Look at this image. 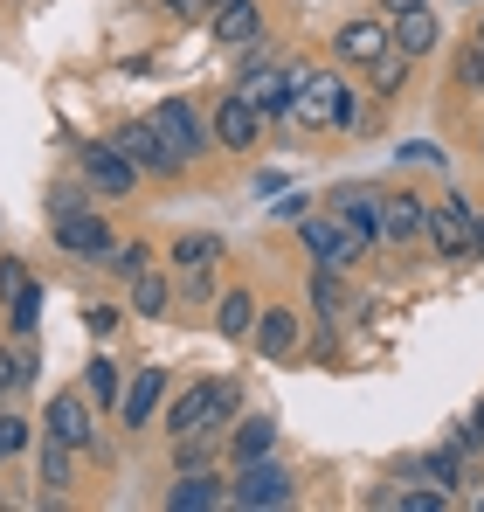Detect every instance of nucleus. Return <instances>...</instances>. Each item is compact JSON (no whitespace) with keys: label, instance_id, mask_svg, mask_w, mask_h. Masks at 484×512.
Segmentation results:
<instances>
[{"label":"nucleus","instance_id":"obj_6","mask_svg":"<svg viewBox=\"0 0 484 512\" xmlns=\"http://www.w3.org/2000/svg\"><path fill=\"white\" fill-rule=\"evenodd\" d=\"M298 243H305L312 263H332V270L360 263V250H367V243L346 229V215H305V222H298Z\"/></svg>","mask_w":484,"mask_h":512},{"label":"nucleus","instance_id":"obj_33","mask_svg":"<svg viewBox=\"0 0 484 512\" xmlns=\"http://www.w3.org/2000/svg\"><path fill=\"white\" fill-rule=\"evenodd\" d=\"M395 506H402V512H443V506H450V492H395Z\"/></svg>","mask_w":484,"mask_h":512},{"label":"nucleus","instance_id":"obj_13","mask_svg":"<svg viewBox=\"0 0 484 512\" xmlns=\"http://www.w3.org/2000/svg\"><path fill=\"white\" fill-rule=\"evenodd\" d=\"M332 42H339V63H360V70H367V63L395 42V28H388V21H346Z\"/></svg>","mask_w":484,"mask_h":512},{"label":"nucleus","instance_id":"obj_2","mask_svg":"<svg viewBox=\"0 0 484 512\" xmlns=\"http://www.w3.org/2000/svg\"><path fill=\"white\" fill-rule=\"evenodd\" d=\"M49 236H56V250L83 256V263H97V270H111V256H118L111 229H104V215L83 208L77 194H56V208H49Z\"/></svg>","mask_w":484,"mask_h":512},{"label":"nucleus","instance_id":"obj_19","mask_svg":"<svg viewBox=\"0 0 484 512\" xmlns=\"http://www.w3.org/2000/svg\"><path fill=\"white\" fill-rule=\"evenodd\" d=\"M42 436H63V443H90V409H83V395H56L49 402V416H42Z\"/></svg>","mask_w":484,"mask_h":512},{"label":"nucleus","instance_id":"obj_27","mask_svg":"<svg viewBox=\"0 0 484 512\" xmlns=\"http://www.w3.org/2000/svg\"><path fill=\"white\" fill-rule=\"evenodd\" d=\"M83 388H90V402H104V409H111V402H118V367L97 353V360L83 367Z\"/></svg>","mask_w":484,"mask_h":512},{"label":"nucleus","instance_id":"obj_20","mask_svg":"<svg viewBox=\"0 0 484 512\" xmlns=\"http://www.w3.org/2000/svg\"><path fill=\"white\" fill-rule=\"evenodd\" d=\"M256 457H277V423L270 416H249L229 436V464H256Z\"/></svg>","mask_w":484,"mask_h":512},{"label":"nucleus","instance_id":"obj_21","mask_svg":"<svg viewBox=\"0 0 484 512\" xmlns=\"http://www.w3.org/2000/svg\"><path fill=\"white\" fill-rule=\"evenodd\" d=\"M263 35V14H256V0H236V7H222L215 14V42H229V49H249Z\"/></svg>","mask_w":484,"mask_h":512},{"label":"nucleus","instance_id":"obj_1","mask_svg":"<svg viewBox=\"0 0 484 512\" xmlns=\"http://www.w3.org/2000/svg\"><path fill=\"white\" fill-rule=\"evenodd\" d=\"M242 409V381L236 374H208V381H194L173 409H166V436L180 443V436H201V429H222L229 436V416Z\"/></svg>","mask_w":484,"mask_h":512},{"label":"nucleus","instance_id":"obj_30","mask_svg":"<svg viewBox=\"0 0 484 512\" xmlns=\"http://www.w3.org/2000/svg\"><path fill=\"white\" fill-rule=\"evenodd\" d=\"M457 84L484 90V49H478V42H464V49H457Z\"/></svg>","mask_w":484,"mask_h":512},{"label":"nucleus","instance_id":"obj_38","mask_svg":"<svg viewBox=\"0 0 484 512\" xmlns=\"http://www.w3.org/2000/svg\"><path fill=\"white\" fill-rule=\"evenodd\" d=\"M408 7H422V0H381V14L395 21V14H408Z\"/></svg>","mask_w":484,"mask_h":512},{"label":"nucleus","instance_id":"obj_40","mask_svg":"<svg viewBox=\"0 0 484 512\" xmlns=\"http://www.w3.org/2000/svg\"><path fill=\"white\" fill-rule=\"evenodd\" d=\"M201 7H208V14H222V7H236V0H201Z\"/></svg>","mask_w":484,"mask_h":512},{"label":"nucleus","instance_id":"obj_7","mask_svg":"<svg viewBox=\"0 0 484 512\" xmlns=\"http://www.w3.org/2000/svg\"><path fill=\"white\" fill-rule=\"evenodd\" d=\"M118 146H125V160L139 173H153V180H173V173L187 167L173 146H166L160 132H153V118H132V125H118Z\"/></svg>","mask_w":484,"mask_h":512},{"label":"nucleus","instance_id":"obj_15","mask_svg":"<svg viewBox=\"0 0 484 512\" xmlns=\"http://www.w3.org/2000/svg\"><path fill=\"white\" fill-rule=\"evenodd\" d=\"M222 499H229V478H215V471H187V478L166 492L173 512H208V506H222Z\"/></svg>","mask_w":484,"mask_h":512},{"label":"nucleus","instance_id":"obj_16","mask_svg":"<svg viewBox=\"0 0 484 512\" xmlns=\"http://www.w3.org/2000/svg\"><path fill=\"white\" fill-rule=\"evenodd\" d=\"M436 42H443V21H436L429 7H408V14H395V49H402V56H415V63H422Z\"/></svg>","mask_w":484,"mask_h":512},{"label":"nucleus","instance_id":"obj_3","mask_svg":"<svg viewBox=\"0 0 484 512\" xmlns=\"http://www.w3.org/2000/svg\"><path fill=\"white\" fill-rule=\"evenodd\" d=\"M291 118H298L305 132H353V125H360V97L339 84V77H305Z\"/></svg>","mask_w":484,"mask_h":512},{"label":"nucleus","instance_id":"obj_23","mask_svg":"<svg viewBox=\"0 0 484 512\" xmlns=\"http://www.w3.org/2000/svg\"><path fill=\"white\" fill-rule=\"evenodd\" d=\"M77 478V443H63V436H42V485L49 492H63Z\"/></svg>","mask_w":484,"mask_h":512},{"label":"nucleus","instance_id":"obj_35","mask_svg":"<svg viewBox=\"0 0 484 512\" xmlns=\"http://www.w3.org/2000/svg\"><path fill=\"white\" fill-rule=\"evenodd\" d=\"M215 291V270H180V298H208Z\"/></svg>","mask_w":484,"mask_h":512},{"label":"nucleus","instance_id":"obj_22","mask_svg":"<svg viewBox=\"0 0 484 512\" xmlns=\"http://www.w3.org/2000/svg\"><path fill=\"white\" fill-rule=\"evenodd\" d=\"M166 298H173V277H166V270H139V277H132V312H139V319H160Z\"/></svg>","mask_w":484,"mask_h":512},{"label":"nucleus","instance_id":"obj_12","mask_svg":"<svg viewBox=\"0 0 484 512\" xmlns=\"http://www.w3.org/2000/svg\"><path fill=\"white\" fill-rule=\"evenodd\" d=\"M422 229H429V201H422V194H408V187L381 194V236H388V243H415Z\"/></svg>","mask_w":484,"mask_h":512},{"label":"nucleus","instance_id":"obj_18","mask_svg":"<svg viewBox=\"0 0 484 512\" xmlns=\"http://www.w3.org/2000/svg\"><path fill=\"white\" fill-rule=\"evenodd\" d=\"M256 312H263V305H256L242 284H229V291L215 298V333H222V340H249V333H256Z\"/></svg>","mask_w":484,"mask_h":512},{"label":"nucleus","instance_id":"obj_11","mask_svg":"<svg viewBox=\"0 0 484 512\" xmlns=\"http://www.w3.org/2000/svg\"><path fill=\"white\" fill-rule=\"evenodd\" d=\"M77 160H83V173H90V187H97V194H132V180H139V167L125 160V146H118V139H111V146H83Z\"/></svg>","mask_w":484,"mask_h":512},{"label":"nucleus","instance_id":"obj_42","mask_svg":"<svg viewBox=\"0 0 484 512\" xmlns=\"http://www.w3.org/2000/svg\"><path fill=\"white\" fill-rule=\"evenodd\" d=\"M478 49H484V21H478Z\"/></svg>","mask_w":484,"mask_h":512},{"label":"nucleus","instance_id":"obj_41","mask_svg":"<svg viewBox=\"0 0 484 512\" xmlns=\"http://www.w3.org/2000/svg\"><path fill=\"white\" fill-rule=\"evenodd\" d=\"M478 256H484V215H478Z\"/></svg>","mask_w":484,"mask_h":512},{"label":"nucleus","instance_id":"obj_5","mask_svg":"<svg viewBox=\"0 0 484 512\" xmlns=\"http://www.w3.org/2000/svg\"><path fill=\"white\" fill-rule=\"evenodd\" d=\"M229 506H242V512L291 506V471H284L277 457H256V464H236V478H229Z\"/></svg>","mask_w":484,"mask_h":512},{"label":"nucleus","instance_id":"obj_9","mask_svg":"<svg viewBox=\"0 0 484 512\" xmlns=\"http://www.w3.org/2000/svg\"><path fill=\"white\" fill-rule=\"evenodd\" d=\"M249 340H256V353H263V360H291V353H298V340H305V326H298V312H291V305H263Z\"/></svg>","mask_w":484,"mask_h":512},{"label":"nucleus","instance_id":"obj_39","mask_svg":"<svg viewBox=\"0 0 484 512\" xmlns=\"http://www.w3.org/2000/svg\"><path fill=\"white\" fill-rule=\"evenodd\" d=\"M166 14H194V7H201V0H160Z\"/></svg>","mask_w":484,"mask_h":512},{"label":"nucleus","instance_id":"obj_37","mask_svg":"<svg viewBox=\"0 0 484 512\" xmlns=\"http://www.w3.org/2000/svg\"><path fill=\"white\" fill-rule=\"evenodd\" d=\"M270 215H277V222H305V215H312V201H305V194H291V201H284V208H270Z\"/></svg>","mask_w":484,"mask_h":512},{"label":"nucleus","instance_id":"obj_32","mask_svg":"<svg viewBox=\"0 0 484 512\" xmlns=\"http://www.w3.org/2000/svg\"><path fill=\"white\" fill-rule=\"evenodd\" d=\"M7 388H28V360L0 346V395H7Z\"/></svg>","mask_w":484,"mask_h":512},{"label":"nucleus","instance_id":"obj_25","mask_svg":"<svg viewBox=\"0 0 484 512\" xmlns=\"http://www.w3.org/2000/svg\"><path fill=\"white\" fill-rule=\"evenodd\" d=\"M408 63H415V56H402V49L388 42V49H381V56L367 63V70H374V97H402V84H408Z\"/></svg>","mask_w":484,"mask_h":512},{"label":"nucleus","instance_id":"obj_24","mask_svg":"<svg viewBox=\"0 0 484 512\" xmlns=\"http://www.w3.org/2000/svg\"><path fill=\"white\" fill-rule=\"evenodd\" d=\"M312 305H319L325 326H339V312H346V277H339L332 263H319V270H312Z\"/></svg>","mask_w":484,"mask_h":512},{"label":"nucleus","instance_id":"obj_14","mask_svg":"<svg viewBox=\"0 0 484 512\" xmlns=\"http://www.w3.org/2000/svg\"><path fill=\"white\" fill-rule=\"evenodd\" d=\"M332 208L346 215V229H353L360 243H388V236H381V194H374V187H346Z\"/></svg>","mask_w":484,"mask_h":512},{"label":"nucleus","instance_id":"obj_43","mask_svg":"<svg viewBox=\"0 0 484 512\" xmlns=\"http://www.w3.org/2000/svg\"><path fill=\"white\" fill-rule=\"evenodd\" d=\"M478 153H484V139H478Z\"/></svg>","mask_w":484,"mask_h":512},{"label":"nucleus","instance_id":"obj_26","mask_svg":"<svg viewBox=\"0 0 484 512\" xmlns=\"http://www.w3.org/2000/svg\"><path fill=\"white\" fill-rule=\"evenodd\" d=\"M222 263V236H180L173 243V270H215Z\"/></svg>","mask_w":484,"mask_h":512},{"label":"nucleus","instance_id":"obj_31","mask_svg":"<svg viewBox=\"0 0 484 512\" xmlns=\"http://www.w3.org/2000/svg\"><path fill=\"white\" fill-rule=\"evenodd\" d=\"M35 312H42V291L28 284V291L14 298V333H35Z\"/></svg>","mask_w":484,"mask_h":512},{"label":"nucleus","instance_id":"obj_17","mask_svg":"<svg viewBox=\"0 0 484 512\" xmlns=\"http://www.w3.org/2000/svg\"><path fill=\"white\" fill-rule=\"evenodd\" d=\"M160 395H166V367H139V374H132V388H125V429H146V423H153Z\"/></svg>","mask_w":484,"mask_h":512},{"label":"nucleus","instance_id":"obj_29","mask_svg":"<svg viewBox=\"0 0 484 512\" xmlns=\"http://www.w3.org/2000/svg\"><path fill=\"white\" fill-rule=\"evenodd\" d=\"M139 270H153V250H146V243H125V250L111 256V277H125V284H132Z\"/></svg>","mask_w":484,"mask_h":512},{"label":"nucleus","instance_id":"obj_8","mask_svg":"<svg viewBox=\"0 0 484 512\" xmlns=\"http://www.w3.org/2000/svg\"><path fill=\"white\" fill-rule=\"evenodd\" d=\"M153 132H160L180 160H201V153H208V132H201V118H194L187 97H166L160 111H153Z\"/></svg>","mask_w":484,"mask_h":512},{"label":"nucleus","instance_id":"obj_36","mask_svg":"<svg viewBox=\"0 0 484 512\" xmlns=\"http://www.w3.org/2000/svg\"><path fill=\"white\" fill-rule=\"evenodd\" d=\"M21 291H28V270L7 256V263H0V298H21Z\"/></svg>","mask_w":484,"mask_h":512},{"label":"nucleus","instance_id":"obj_10","mask_svg":"<svg viewBox=\"0 0 484 512\" xmlns=\"http://www.w3.org/2000/svg\"><path fill=\"white\" fill-rule=\"evenodd\" d=\"M256 132H263V111H256L249 97H236V90H229V97L215 104V146L249 153V146H256Z\"/></svg>","mask_w":484,"mask_h":512},{"label":"nucleus","instance_id":"obj_4","mask_svg":"<svg viewBox=\"0 0 484 512\" xmlns=\"http://www.w3.org/2000/svg\"><path fill=\"white\" fill-rule=\"evenodd\" d=\"M443 263H464V256H478V208L464 201V194H450V201H429V229H422Z\"/></svg>","mask_w":484,"mask_h":512},{"label":"nucleus","instance_id":"obj_28","mask_svg":"<svg viewBox=\"0 0 484 512\" xmlns=\"http://www.w3.org/2000/svg\"><path fill=\"white\" fill-rule=\"evenodd\" d=\"M422 471H429V478H436L443 492H457V485H464V457H457V450H436V457H429Z\"/></svg>","mask_w":484,"mask_h":512},{"label":"nucleus","instance_id":"obj_34","mask_svg":"<svg viewBox=\"0 0 484 512\" xmlns=\"http://www.w3.org/2000/svg\"><path fill=\"white\" fill-rule=\"evenodd\" d=\"M83 326H90L97 340H111V333H118V305H90V312H83Z\"/></svg>","mask_w":484,"mask_h":512}]
</instances>
